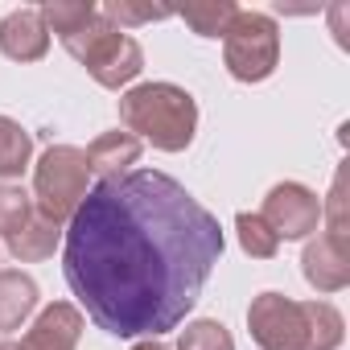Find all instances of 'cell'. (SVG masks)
<instances>
[{"instance_id": "cell-1", "label": "cell", "mask_w": 350, "mask_h": 350, "mask_svg": "<svg viewBox=\"0 0 350 350\" xmlns=\"http://www.w3.org/2000/svg\"><path fill=\"white\" fill-rule=\"evenodd\" d=\"M219 219L161 169L99 178L62 231V272L111 338L178 329L223 260Z\"/></svg>"}, {"instance_id": "cell-2", "label": "cell", "mask_w": 350, "mask_h": 350, "mask_svg": "<svg viewBox=\"0 0 350 350\" xmlns=\"http://www.w3.org/2000/svg\"><path fill=\"white\" fill-rule=\"evenodd\" d=\"M120 120L161 152H186L198 132V103L178 83H140L120 95Z\"/></svg>"}, {"instance_id": "cell-3", "label": "cell", "mask_w": 350, "mask_h": 350, "mask_svg": "<svg viewBox=\"0 0 350 350\" xmlns=\"http://www.w3.org/2000/svg\"><path fill=\"white\" fill-rule=\"evenodd\" d=\"M91 190V165L87 152L75 144H50L33 165V211L50 223H70Z\"/></svg>"}, {"instance_id": "cell-4", "label": "cell", "mask_w": 350, "mask_h": 350, "mask_svg": "<svg viewBox=\"0 0 350 350\" xmlns=\"http://www.w3.org/2000/svg\"><path fill=\"white\" fill-rule=\"evenodd\" d=\"M223 62L239 83H264L280 66V29L268 13L239 9L223 33Z\"/></svg>"}, {"instance_id": "cell-5", "label": "cell", "mask_w": 350, "mask_h": 350, "mask_svg": "<svg viewBox=\"0 0 350 350\" xmlns=\"http://www.w3.org/2000/svg\"><path fill=\"white\" fill-rule=\"evenodd\" d=\"M247 329L260 350H309L305 305L284 293H260L247 309Z\"/></svg>"}, {"instance_id": "cell-6", "label": "cell", "mask_w": 350, "mask_h": 350, "mask_svg": "<svg viewBox=\"0 0 350 350\" xmlns=\"http://www.w3.org/2000/svg\"><path fill=\"white\" fill-rule=\"evenodd\" d=\"M260 219L272 227L276 239H309L321 223V198L301 182H276L264 194Z\"/></svg>"}, {"instance_id": "cell-7", "label": "cell", "mask_w": 350, "mask_h": 350, "mask_svg": "<svg viewBox=\"0 0 350 350\" xmlns=\"http://www.w3.org/2000/svg\"><path fill=\"white\" fill-rule=\"evenodd\" d=\"M301 272H305L309 288H317V293H342L350 284V243L329 239V235L309 239L305 256H301Z\"/></svg>"}, {"instance_id": "cell-8", "label": "cell", "mask_w": 350, "mask_h": 350, "mask_svg": "<svg viewBox=\"0 0 350 350\" xmlns=\"http://www.w3.org/2000/svg\"><path fill=\"white\" fill-rule=\"evenodd\" d=\"M83 338V309L70 301H54L38 313L29 334L17 342V350H75Z\"/></svg>"}, {"instance_id": "cell-9", "label": "cell", "mask_w": 350, "mask_h": 350, "mask_svg": "<svg viewBox=\"0 0 350 350\" xmlns=\"http://www.w3.org/2000/svg\"><path fill=\"white\" fill-rule=\"evenodd\" d=\"M0 50L13 62H38L50 50V29L42 21V9H13L0 21Z\"/></svg>"}, {"instance_id": "cell-10", "label": "cell", "mask_w": 350, "mask_h": 350, "mask_svg": "<svg viewBox=\"0 0 350 350\" xmlns=\"http://www.w3.org/2000/svg\"><path fill=\"white\" fill-rule=\"evenodd\" d=\"M120 38H124V29H116L99 9H95V17H87L75 33H66V38H58L62 46H66V54L79 62V66H87V70H95L116 46H120Z\"/></svg>"}, {"instance_id": "cell-11", "label": "cell", "mask_w": 350, "mask_h": 350, "mask_svg": "<svg viewBox=\"0 0 350 350\" xmlns=\"http://www.w3.org/2000/svg\"><path fill=\"white\" fill-rule=\"evenodd\" d=\"M83 152H87L91 173H99V178H120V173H128L140 161V140L132 132H99Z\"/></svg>"}, {"instance_id": "cell-12", "label": "cell", "mask_w": 350, "mask_h": 350, "mask_svg": "<svg viewBox=\"0 0 350 350\" xmlns=\"http://www.w3.org/2000/svg\"><path fill=\"white\" fill-rule=\"evenodd\" d=\"M33 309H38V280L17 268H5L0 272V329H21Z\"/></svg>"}, {"instance_id": "cell-13", "label": "cell", "mask_w": 350, "mask_h": 350, "mask_svg": "<svg viewBox=\"0 0 350 350\" xmlns=\"http://www.w3.org/2000/svg\"><path fill=\"white\" fill-rule=\"evenodd\" d=\"M58 243H62V227H58V223H50V219H42L38 211H33V219H29L17 235H9V252H13V260H17V264L50 260Z\"/></svg>"}, {"instance_id": "cell-14", "label": "cell", "mask_w": 350, "mask_h": 350, "mask_svg": "<svg viewBox=\"0 0 350 350\" xmlns=\"http://www.w3.org/2000/svg\"><path fill=\"white\" fill-rule=\"evenodd\" d=\"M140 70H144V50H140V42H136V38H128V33H124V38H120V46H116V50H111L95 70H87V75H91L99 87L120 91V87H128Z\"/></svg>"}, {"instance_id": "cell-15", "label": "cell", "mask_w": 350, "mask_h": 350, "mask_svg": "<svg viewBox=\"0 0 350 350\" xmlns=\"http://www.w3.org/2000/svg\"><path fill=\"white\" fill-rule=\"evenodd\" d=\"M239 5L235 0H190V5L182 9V21L198 33V38H223L235 21Z\"/></svg>"}, {"instance_id": "cell-16", "label": "cell", "mask_w": 350, "mask_h": 350, "mask_svg": "<svg viewBox=\"0 0 350 350\" xmlns=\"http://www.w3.org/2000/svg\"><path fill=\"white\" fill-rule=\"evenodd\" d=\"M29 157H33V136L9 120V116H0V178H21V173L29 169Z\"/></svg>"}, {"instance_id": "cell-17", "label": "cell", "mask_w": 350, "mask_h": 350, "mask_svg": "<svg viewBox=\"0 0 350 350\" xmlns=\"http://www.w3.org/2000/svg\"><path fill=\"white\" fill-rule=\"evenodd\" d=\"M305 305V325H309V350H338L346 321L329 301H301Z\"/></svg>"}, {"instance_id": "cell-18", "label": "cell", "mask_w": 350, "mask_h": 350, "mask_svg": "<svg viewBox=\"0 0 350 350\" xmlns=\"http://www.w3.org/2000/svg\"><path fill=\"white\" fill-rule=\"evenodd\" d=\"M235 231H239V247H243L252 260H272V256L280 252V239L272 235V227H268L260 215L239 211V215H235Z\"/></svg>"}, {"instance_id": "cell-19", "label": "cell", "mask_w": 350, "mask_h": 350, "mask_svg": "<svg viewBox=\"0 0 350 350\" xmlns=\"http://www.w3.org/2000/svg\"><path fill=\"white\" fill-rule=\"evenodd\" d=\"M178 350H235V338L227 334L223 321H215V317H198V321H190V325L182 329Z\"/></svg>"}, {"instance_id": "cell-20", "label": "cell", "mask_w": 350, "mask_h": 350, "mask_svg": "<svg viewBox=\"0 0 350 350\" xmlns=\"http://www.w3.org/2000/svg\"><path fill=\"white\" fill-rule=\"evenodd\" d=\"M33 219V198L21 186H0V235H17Z\"/></svg>"}, {"instance_id": "cell-21", "label": "cell", "mask_w": 350, "mask_h": 350, "mask_svg": "<svg viewBox=\"0 0 350 350\" xmlns=\"http://www.w3.org/2000/svg\"><path fill=\"white\" fill-rule=\"evenodd\" d=\"M99 13H103L116 29H124V25H148V21L173 17V9H165V5H128V0H107Z\"/></svg>"}, {"instance_id": "cell-22", "label": "cell", "mask_w": 350, "mask_h": 350, "mask_svg": "<svg viewBox=\"0 0 350 350\" xmlns=\"http://www.w3.org/2000/svg\"><path fill=\"white\" fill-rule=\"evenodd\" d=\"M321 219L329 223L325 235L350 243V227H346V165L334 173V186H329V202H321Z\"/></svg>"}, {"instance_id": "cell-23", "label": "cell", "mask_w": 350, "mask_h": 350, "mask_svg": "<svg viewBox=\"0 0 350 350\" xmlns=\"http://www.w3.org/2000/svg\"><path fill=\"white\" fill-rule=\"evenodd\" d=\"M346 13H350L346 5H334V9H329V21H334V33H338V42H342V46H346Z\"/></svg>"}, {"instance_id": "cell-24", "label": "cell", "mask_w": 350, "mask_h": 350, "mask_svg": "<svg viewBox=\"0 0 350 350\" xmlns=\"http://www.w3.org/2000/svg\"><path fill=\"white\" fill-rule=\"evenodd\" d=\"M132 350H169V346H165L161 338H140V342H136Z\"/></svg>"}, {"instance_id": "cell-25", "label": "cell", "mask_w": 350, "mask_h": 350, "mask_svg": "<svg viewBox=\"0 0 350 350\" xmlns=\"http://www.w3.org/2000/svg\"><path fill=\"white\" fill-rule=\"evenodd\" d=\"M0 350H17V342H9V338H5V342H0Z\"/></svg>"}]
</instances>
